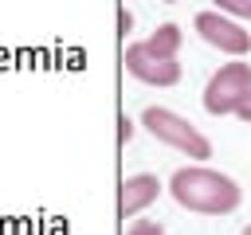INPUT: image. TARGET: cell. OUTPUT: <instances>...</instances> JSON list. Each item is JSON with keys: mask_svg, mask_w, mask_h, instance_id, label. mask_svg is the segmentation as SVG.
Returning a JSON list of instances; mask_svg holds the SVG:
<instances>
[{"mask_svg": "<svg viewBox=\"0 0 251 235\" xmlns=\"http://www.w3.org/2000/svg\"><path fill=\"white\" fill-rule=\"evenodd\" d=\"M157 192H161V184H157V176H149V172H137V176L122 180V188H118V215H122V219L137 215L141 208H149V204L157 200Z\"/></svg>", "mask_w": 251, "mask_h": 235, "instance_id": "cell-6", "label": "cell"}, {"mask_svg": "<svg viewBox=\"0 0 251 235\" xmlns=\"http://www.w3.org/2000/svg\"><path fill=\"white\" fill-rule=\"evenodd\" d=\"M173 200L200 215H227L239 208V188L231 176L212 168H176L173 172Z\"/></svg>", "mask_w": 251, "mask_h": 235, "instance_id": "cell-1", "label": "cell"}, {"mask_svg": "<svg viewBox=\"0 0 251 235\" xmlns=\"http://www.w3.org/2000/svg\"><path fill=\"white\" fill-rule=\"evenodd\" d=\"M129 133H133V125H129V118H122V121H118V137H122V141H129Z\"/></svg>", "mask_w": 251, "mask_h": 235, "instance_id": "cell-9", "label": "cell"}, {"mask_svg": "<svg viewBox=\"0 0 251 235\" xmlns=\"http://www.w3.org/2000/svg\"><path fill=\"white\" fill-rule=\"evenodd\" d=\"M141 121L149 125V133H153L157 141H165V145H173V149H180V153H188V157H196V161L212 157V145H208V137H204V133H200L192 121H184L180 114H173V110H161V106H149Z\"/></svg>", "mask_w": 251, "mask_h": 235, "instance_id": "cell-2", "label": "cell"}, {"mask_svg": "<svg viewBox=\"0 0 251 235\" xmlns=\"http://www.w3.org/2000/svg\"><path fill=\"white\" fill-rule=\"evenodd\" d=\"M126 235H165V227H161V223H153V219H137Z\"/></svg>", "mask_w": 251, "mask_h": 235, "instance_id": "cell-8", "label": "cell"}, {"mask_svg": "<svg viewBox=\"0 0 251 235\" xmlns=\"http://www.w3.org/2000/svg\"><path fill=\"white\" fill-rule=\"evenodd\" d=\"M126 70H129L133 78L149 82V86H173V82L180 78L176 55H157V51H149L145 43H129V47H126Z\"/></svg>", "mask_w": 251, "mask_h": 235, "instance_id": "cell-4", "label": "cell"}, {"mask_svg": "<svg viewBox=\"0 0 251 235\" xmlns=\"http://www.w3.org/2000/svg\"><path fill=\"white\" fill-rule=\"evenodd\" d=\"M196 31H200L204 43H212V47H220V51H227V55H243V51L251 47V35H247L239 24L224 20L220 12H200V16H196Z\"/></svg>", "mask_w": 251, "mask_h": 235, "instance_id": "cell-5", "label": "cell"}, {"mask_svg": "<svg viewBox=\"0 0 251 235\" xmlns=\"http://www.w3.org/2000/svg\"><path fill=\"white\" fill-rule=\"evenodd\" d=\"M169 4H173V0H169Z\"/></svg>", "mask_w": 251, "mask_h": 235, "instance_id": "cell-12", "label": "cell"}, {"mask_svg": "<svg viewBox=\"0 0 251 235\" xmlns=\"http://www.w3.org/2000/svg\"><path fill=\"white\" fill-rule=\"evenodd\" d=\"M243 235H251V227H247V231H243Z\"/></svg>", "mask_w": 251, "mask_h": 235, "instance_id": "cell-11", "label": "cell"}, {"mask_svg": "<svg viewBox=\"0 0 251 235\" xmlns=\"http://www.w3.org/2000/svg\"><path fill=\"white\" fill-rule=\"evenodd\" d=\"M247 94H251V67L247 63H227L212 74V82L204 90V106H208V114L224 118V114H235Z\"/></svg>", "mask_w": 251, "mask_h": 235, "instance_id": "cell-3", "label": "cell"}, {"mask_svg": "<svg viewBox=\"0 0 251 235\" xmlns=\"http://www.w3.org/2000/svg\"><path fill=\"white\" fill-rule=\"evenodd\" d=\"M235 114H239V118H243V121H251V94H247V98H243V106H239V110H235Z\"/></svg>", "mask_w": 251, "mask_h": 235, "instance_id": "cell-10", "label": "cell"}, {"mask_svg": "<svg viewBox=\"0 0 251 235\" xmlns=\"http://www.w3.org/2000/svg\"><path fill=\"white\" fill-rule=\"evenodd\" d=\"M220 12H231V16H251V0H212Z\"/></svg>", "mask_w": 251, "mask_h": 235, "instance_id": "cell-7", "label": "cell"}]
</instances>
